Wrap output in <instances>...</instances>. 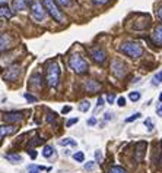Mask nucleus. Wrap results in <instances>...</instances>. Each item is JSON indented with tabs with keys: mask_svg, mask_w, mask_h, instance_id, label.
<instances>
[{
	"mask_svg": "<svg viewBox=\"0 0 162 173\" xmlns=\"http://www.w3.org/2000/svg\"><path fill=\"white\" fill-rule=\"evenodd\" d=\"M45 81L50 88H56L60 81V66L57 62H50L45 69Z\"/></svg>",
	"mask_w": 162,
	"mask_h": 173,
	"instance_id": "nucleus-1",
	"label": "nucleus"
},
{
	"mask_svg": "<svg viewBox=\"0 0 162 173\" xmlns=\"http://www.w3.org/2000/svg\"><path fill=\"white\" fill-rule=\"evenodd\" d=\"M69 68L73 72H76V73L82 75V73H86L88 72L89 65H88V62L80 54H72L69 57Z\"/></svg>",
	"mask_w": 162,
	"mask_h": 173,
	"instance_id": "nucleus-2",
	"label": "nucleus"
},
{
	"mask_svg": "<svg viewBox=\"0 0 162 173\" xmlns=\"http://www.w3.org/2000/svg\"><path fill=\"white\" fill-rule=\"evenodd\" d=\"M31 16L35 22H44L47 18V9L41 0H32L31 2Z\"/></svg>",
	"mask_w": 162,
	"mask_h": 173,
	"instance_id": "nucleus-3",
	"label": "nucleus"
},
{
	"mask_svg": "<svg viewBox=\"0 0 162 173\" xmlns=\"http://www.w3.org/2000/svg\"><path fill=\"white\" fill-rule=\"evenodd\" d=\"M120 50L124 53V54H127L129 57H140L142 53H143V48L139 43H136V41H127V43H123L121 47H120Z\"/></svg>",
	"mask_w": 162,
	"mask_h": 173,
	"instance_id": "nucleus-4",
	"label": "nucleus"
},
{
	"mask_svg": "<svg viewBox=\"0 0 162 173\" xmlns=\"http://www.w3.org/2000/svg\"><path fill=\"white\" fill-rule=\"evenodd\" d=\"M44 6H45V9L48 11V13L53 16L54 21H57V22H64V16H63L62 11L57 8V3H56L54 0H44Z\"/></svg>",
	"mask_w": 162,
	"mask_h": 173,
	"instance_id": "nucleus-5",
	"label": "nucleus"
},
{
	"mask_svg": "<svg viewBox=\"0 0 162 173\" xmlns=\"http://www.w3.org/2000/svg\"><path fill=\"white\" fill-rule=\"evenodd\" d=\"M19 73H21V66L19 65H12L10 68H8V70L4 72L3 78L6 81H15L19 76Z\"/></svg>",
	"mask_w": 162,
	"mask_h": 173,
	"instance_id": "nucleus-6",
	"label": "nucleus"
},
{
	"mask_svg": "<svg viewBox=\"0 0 162 173\" xmlns=\"http://www.w3.org/2000/svg\"><path fill=\"white\" fill-rule=\"evenodd\" d=\"M91 57L94 59L97 63H104L105 59H107V54H105V51L101 50V48H92V50H91Z\"/></svg>",
	"mask_w": 162,
	"mask_h": 173,
	"instance_id": "nucleus-7",
	"label": "nucleus"
},
{
	"mask_svg": "<svg viewBox=\"0 0 162 173\" xmlns=\"http://www.w3.org/2000/svg\"><path fill=\"white\" fill-rule=\"evenodd\" d=\"M22 117H23L22 112H10V113H6L3 116V119L6 122H19V120H22Z\"/></svg>",
	"mask_w": 162,
	"mask_h": 173,
	"instance_id": "nucleus-8",
	"label": "nucleus"
},
{
	"mask_svg": "<svg viewBox=\"0 0 162 173\" xmlns=\"http://www.w3.org/2000/svg\"><path fill=\"white\" fill-rule=\"evenodd\" d=\"M83 87H85V90H86L88 92H91V94L99 91V88H101V85H99L97 81H94V79H88Z\"/></svg>",
	"mask_w": 162,
	"mask_h": 173,
	"instance_id": "nucleus-9",
	"label": "nucleus"
},
{
	"mask_svg": "<svg viewBox=\"0 0 162 173\" xmlns=\"http://www.w3.org/2000/svg\"><path fill=\"white\" fill-rule=\"evenodd\" d=\"M28 6V0H13L12 2V8L15 12H21V11H25Z\"/></svg>",
	"mask_w": 162,
	"mask_h": 173,
	"instance_id": "nucleus-10",
	"label": "nucleus"
},
{
	"mask_svg": "<svg viewBox=\"0 0 162 173\" xmlns=\"http://www.w3.org/2000/svg\"><path fill=\"white\" fill-rule=\"evenodd\" d=\"M153 41L158 46H162V25L155 28V31H153Z\"/></svg>",
	"mask_w": 162,
	"mask_h": 173,
	"instance_id": "nucleus-11",
	"label": "nucleus"
},
{
	"mask_svg": "<svg viewBox=\"0 0 162 173\" xmlns=\"http://www.w3.org/2000/svg\"><path fill=\"white\" fill-rule=\"evenodd\" d=\"M0 15H2V18L4 19H10L12 16H13V12H10V9L6 6V5H2V8H0Z\"/></svg>",
	"mask_w": 162,
	"mask_h": 173,
	"instance_id": "nucleus-12",
	"label": "nucleus"
},
{
	"mask_svg": "<svg viewBox=\"0 0 162 173\" xmlns=\"http://www.w3.org/2000/svg\"><path fill=\"white\" fill-rule=\"evenodd\" d=\"M10 37L6 34H2V46H0V48H2V51H4V50H8L9 47H10Z\"/></svg>",
	"mask_w": 162,
	"mask_h": 173,
	"instance_id": "nucleus-13",
	"label": "nucleus"
},
{
	"mask_svg": "<svg viewBox=\"0 0 162 173\" xmlns=\"http://www.w3.org/2000/svg\"><path fill=\"white\" fill-rule=\"evenodd\" d=\"M15 132V126H0V138L3 139L6 135H9V134H13Z\"/></svg>",
	"mask_w": 162,
	"mask_h": 173,
	"instance_id": "nucleus-14",
	"label": "nucleus"
},
{
	"mask_svg": "<svg viewBox=\"0 0 162 173\" xmlns=\"http://www.w3.org/2000/svg\"><path fill=\"white\" fill-rule=\"evenodd\" d=\"M4 159L9 160L12 163H21L22 162V157L19 154H4Z\"/></svg>",
	"mask_w": 162,
	"mask_h": 173,
	"instance_id": "nucleus-15",
	"label": "nucleus"
},
{
	"mask_svg": "<svg viewBox=\"0 0 162 173\" xmlns=\"http://www.w3.org/2000/svg\"><path fill=\"white\" fill-rule=\"evenodd\" d=\"M152 84L153 85H159V84H162V69L153 76V79H152Z\"/></svg>",
	"mask_w": 162,
	"mask_h": 173,
	"instance_id": "nucleus-16",
	"label": "nucleus"
},
{
	"mask_svg": "<svg viewBox=\"0 0 162 173\" xmlns=\"http://www.w3.org/2000/svg\"><path fill=\"white\" fill-rule=\"evenodd\" d=\"M60 145H72V147H77V142L73 141L70 138H66V139H62L60 141Z\"/></svg>",
	"mask_w": 162,
	"mask_h": 173,
	"instance_id": "nucleus-17",
	"label": "nucleus"
},
{
	"mask_svg": "<svg viewBox=\"0 0 162 173\" xmlns=\"http://www.w3.org/2000/svg\"><path fill=\"white\" fill-rule=\"evenodd\" d=\"M89 109H91V104H89V101H86V100L80 101V104H79V110H80V112H88Z\"/></svg>",
	"mask_w": 162,
	"mask_h": 173,
	"instance_id": "nucleus-18",
	"label": "nucleus"
},
{
	"mask_svg": "<svg viewBox=\"0 0 162 173\" xmlns=\"http://www.w3.org/2000/svg\"><path fill=\"white\" fill-rule=\"evenodd\" d=\"M73 159H75L77 163H82V162H85V154H83L82 151H77V153L73 154Z\"/></svg>",
	"mask_w": 162,
	"mask_h": 173,
	"instance_id": "nucleus-19",
	"label": "nucleus"
},
{
	"mask_svg": "<svg viewBox=\"0 0 162 173\" xmlns=\"http://www.w3.org/2000/svg\"><path fill=\"white\" fill-rule=\"evenodd\" d=\"M108 173H127V172H126V169H123L120 166H112V167H110Z\"/></svg>",
	"mask_w": 162,
	"mask_h": 173,
	"instance_id": "nucleus-20",
	"label": "nucleus"
},
{
	"mask_svg": "<svg viewBox=\"0 0 162 173\" xmlns=\"http://www.w3.org/2000/svg\"><path fill=\"white\" fill-rule=\"evenodd\" d=\"M51 154H53V147H50V145H45V147H44V150H43V156L48 159Z\"/></svg>",
	"mask_w": 162,
	"mask_h": 173,
	"instance_id": "nucleus-21",
	"label": "nucleus"
},
{
	"mask_svg": "<svg viewBox=\"0 0 162 173\" xmlns=\"http://www.w3.org/2000/svg\"><path fill=\"white\" fill-rule=\"evenodd\" d=\"M129 98L131 100V101H137L139 98H140V92L139 91H134V92H130Z\"/></svg>",
	"mask_w": 162,
	"mask_h": 173,
	"instance_id": "nucleus-22",
	"label": "nucleus"
},
{
	"mask_svg": "<svg viewBox=\"0 0 162 173\" xmlns=\"http://www.w3.org/2000/svg\"><path fill=\"white\" fill-rule=\"evenodd\" d=\"M143 147H146V144H145V142H140V144L137 145V160H139V162L142 160V153H143L142 148H143Z\"/></svg>",
	"mask_w": 162,
	"mask_h": 173,
	"instance_id": "nucleus-23",
	"label": "nucleus"
},
{
	"mask_svg": "<svg viewBox=\"0 0 162 173\" xmlns=\"http://www.w3.org/2000/svg\"><path fill=\"white\" fill-rule=\"evenodd\" d=\"M40 170H44L41 166H29V173H40Z\"/></svg>",
	"mask_w": 162,
	"mask_h": 173,
	"instance_id": "nucleus-24",
	"label": "nucleus"
},
{
	"mask_svg": "<svg viewBox=\"0 0 162 173\" xmlns=\"http://www.w3.org/2000/svg\"><path fill=\"white\" fill-rule=\"evenodd\" d=\"M145 126H148V131H149V132L153 131V123H152L151 119H146V120H145Z\"/></svg>",
	"mask_w": 162,
	"mask_h": 173,
	"instance_id": "nucleus-25",
	"label": "nucleus"
},
{
	"mask_svg": "<svg viewBox=\"0 0 162 173\" xmlns=\"http://www.w3.org/2000/svg\"><path fill=\"white\" fill-rule=\"evenodd\" d=\"M139 117H140V113H134L133 116L127 117V119H126V122H133V120H137Z\"/></svg>",
	"mask_w": 162,
	"mask_h": 173,
	"instance_id": "nucleus-26",
	"label": "nucleus"
},
{
	"mask_svg": "<svg viewBox=\"0 0 162 173\" xmlns=\"http://www.w3.org/2000/svg\"><path fill=\"white\" fill-rule=\"evenodd\" d=\"M77 122H79V119H77V117H72V119H69V120H67L66 126H72V125H75V123H77Z\"/></svg>",
	"mask_w": 162,
	"mask_h": 173,
	"instance_id": "nucleus-27",
	"label": "nucleus"
},
{
	"mask_svg": "<svg viewBox=\"0 0 162 173\" xmlns=\"http://www.w3.org/2000/svg\"><path fill=\"white\" fill-rule=\"evenodd\" d=\"M23 97H25V98H26L28 101H31V103H35V101H37V97H34V95H31V94H28V92H26V94H25Z\"/></svg>",
	"mask_w": 162,
	"mask_h": 173,
	"instance_id": "nucleus-28",
	"label": "nucleus"
},
{
	"mask_svg": "<svg viewBox=\"0 0 162 173\" xmlns=\"http://www.w3.org/2000/svg\"><path fill=\"white\" fill-rule=\"evenodd\" d=\"M94 167H95V162H89L85 164V170H94Z\"/></svg>",
	"mask_w": 162,
	"mask_h": 173,
	"instance_id": "nucleus-29",
	"label": "nucleus"
},
{
	"mask_svg": "<svg viewBox=\"0 0 162 173\" xmlns=\"http://www.w3.org/2000/svg\"><path fill=\"white\" fill-rule=\"evenodd\" d=\"M102 160V153L99 150H95V162H101Z\"/></svg>",
	"mask_w": 162,
	"mask_h": 173,
	"instance_id": "nucleus-30",
	"label": "nucleus"
},
{
	"mask_svg": "<svg viewBox=\"0 0 162 173\" xmlns=\"http://www.w3.org/2000/svg\"><path fill=\"white\" fill-rule=\"evenodd\" d=\"M56 3L60 5V6H67L70 3V0H56Z\"/></svg>",
	"mask_w": 162,
	"mask_h": 173,
	"instance_id": "nucleus-31",
	"label": "nucleus"
},
{
	"mask_svg": "<svg viewBox=\"0 0 162 173\" xmlns=\"http://www.w3.org/2000/svg\"><path fill=\"white\" fill-rule=\"evenodd\" d=\"M117 104H118L120 107H123V106L126 104V98H124V97H120L118 100H117Z\"/></svg>",
	"mask_w": 162,
	"mask_h": 173,
	"instance_id": "nucleus-32",
	"label": "nucleus"
},
{
	"mask_svg": "<svg viewBox=\"0 0 162 173\" xmlns=\"http://www.w3.org/2000/svg\"><path fill=\"white\" fill-rule=\"evenodd\" d=\"M114 100H116V97H114V94H110V95H107V101L110 104L114 103Z\"/></svg>",
	"mask_w": 162,
	"mask_h": 173,
	"instance_id": "nucleus-33",
	"label": "nucleus"
},
{
	"mask_svg": "<svg viewBox=\"0 0 162 173\" xmlns=\"http://www.w3.org/2000/svg\"><path fill=\"white\" fill-rule=\"evenodd\" d=\"M102 106H104V98H102V97H99V98H98V101H97V107H98V109H101Z\"/></svg>",
	"mask_w": 162,
	"mask_h": 173,
	"instance_id": "nucleus-34",
	"label": "nucleus"
},
{
	"mask_svg": "<svg viewBox=\"0 0 162 173\" xmlns=\"http://www.w3.org/2000/svg\"><path fill=\"white\" fill-rule=\"evenodd\" d=\"M95 123H97V119H95V117H91V119L88 120V125H89V126H94Z\"/></svg>",
	"mask_w": 162,
	"mask_h": 173,
	"instance_id": "nucleus-35",
	"label": "nucleus"
},
{
	"mask_svg": "<svg viewBox=\"0 0 162 173\" xmlns=\"http://www.w3.org/2000/svg\"><path fill=\"white\" fill-rule=\"evenodd\" d=\"M156 113H158V115H159V116L162 117V103L159 104V106H158V109H156Z\"/></svg>",
	"mask_w": 162,
	"mask_h": 173,
	"instance_id": "nucleus-36",
	"label": "nucleus"
},
{
	"mask_svg": "<svg viewBox=\"0 0 162 173\" xmlns=\"http://www.w3.org/2000/svg\"><path fill=\"white\" fill-rule=\"evenodd\" d=\"M70 110H72V107H70V106H66V107H63V110H62V112H63V113H69Z\"/></svg>",
	"mask_w": 162,
	"mask_h": 173,
	"instance_id": "nucleus-37",
	"label": "nucleus"
},
{
	"mask_svg": "<svg viewBox=\"0 0 162 173\" xmlns=\"http://www.w3.org/2000/svg\"><path fill=\"white\" fill-rule=\"evenodd\" d=\"M108 0H94V3H97V5H104V3H107Z\"/></svg>",
	"mask_w": 162,
	"mask_h": 173,
	"instance_id": "nucleus-38",
	"label": "nucleus"
},
{
	"mask_svg": "<svg viewBox=\"0 0 162 173\" xmlns=\"http://www.w3.org/2000/svg\"><path fill=\"white\" fill-rule=\"evenodd\" d=\"M158 18H159V19H162V6L158 9Z\"/></svg>",
	"mask_w": 162,
	"mask_h": 173,
	"instance_id": "nucleus-39",
	"label": "nucleus"
},
{
	"mask_svg": "<svg viewBox=\"0 0 162 173\" xmlns=\"http://www.w3.org/2000/svg\"><path fill=\"white\" fill-rule=\"evenodd\" d=\"M105 119H112V116H111V113H105Z\"/></svg>",
	"mask_w": 162,
	"mask_h": 173,
	"instance_id": "nucleus-40",
	"label": "nucleus"
},
{
	"mask_svg": "<svg viewBox=\"0 0 162 173\" xmlns=\"http://www.w3.org/2000/svg\"><path fill=\"white\" fill-rule=\"evenodd\" d=\"M31 157H32V159H35V157H37V153H35V151H32V153H31Z\"/></svg>",
	"mask_w": 162,
	"mask_h": 173,
	"instance_id": "nucleus-41",
	"label": "nucleus"
},
{
	"mask_svg": "<svg viewBox=\"0 0 162 173\" xmlns=\"http://www.w3.org/2000/svg\"><path fill=\"white\" fill-rule=\"evenodd\" d=\"M159 100H161V101H162V92H161V95H159Z\"/></svg>",
	"mask_w": 162,
	"mask_h": 173,
	"instance_id": "nucleus-42",
	"label": "nucleus"
},
{
	"mask_svg": "<svg viewBox=\"0 0 162 173\" xmlns=\"http://www.w3.org/2000/svg\"><path fill=\"white\" fill-rule=\"evenodd\" d=\"M161 164H162V156H161Z\"/></svg>",
	"mask_w": 162,
	"mask_h": 173,
	"instance_id": "nucleus-43",
	"label": "nucleus"
}]
</instances>
